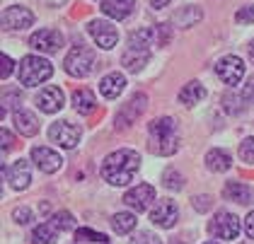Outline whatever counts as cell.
Instances as JSON below:
<instances>
[{"label": "cell", "instance_id": "6da1fadb", "mask_svg": "<svg viewBox=\"0 0 254 244\" xmlns=\"http://www.w3.org/2000/svg\"><path fill=\"white\" fill-rule=\"evenodd\" d=\"M138 167H140V155L136 150L124 148V150H117L104 157V162H102V177L112 186H126L128 182H133Z\"/></svg>", "mask_w": 254, "mask_h": 244}, {"label": "cell", "instance_id": "7a4b0ae2", "mask_svg": "<svg viewBox=\"0 0 254 244\" xmlns=\"http://www.w3.org/2000/svg\"><path fill=\"white\" fill-rule=\"evenodd\" d=\"M179 145L177 123L170 116H160L150 121V150L155 155H175Z\"/></svg>", "mask_w": 254, "mask_h": 244}, {"label": "cell", "instance_id": "3957f363", "mask_svg": "<svg viewBox=\"0 0 254 244\" xmlns=\"http://www.w3.org/2000/svg\"><path fill=\"white\" fill-rule=\"evenodd\" d=\"M20 85L24 87H37L41 82H46L49 77L54 75V68L46 58L41 56H24L20 63Z\"/></svg>", "mask_w": 254, "mask_h": 244}, {"label": "cell", "instance_id": "277c9868", "mask_svg": "<svg viewBox=\"0 0 254 244\" xmlns=\"http://www.w3.org/2000/svg\"><path fill=\"white\" fill-rule=\"evenodd\" d=\"M63 68L65 73L73 77H87L92 70H95V51L87 49V46H73L70 54L63 61Z\"/></svg>", "mask_w": 254, "mask_h": 244}, {"label": "cell", "instance_id": "5b68a950", "mask_svg": "<svg viewBox=\"0 0 254 244\" xmlns=\"http://www.w3.org/2000/svg\"><path fill=\"white\" fill-rule=\"evenodd\" d=\"M208 230L218 240H237V235H240V218L233 215V213H228V210H220L211 220Z\"/></svg>", "mask_w": 254, "mask_h": 244}, {"label": "cell", "instance_id": "8992f818", "mask_svg": "<svg viewBox=\"0 0 254 244\" xmlns=\"http://www.w3.org/2000/svg\"><path fill=\"white\" fill-rule=\"evenodd\" d=\"M49 138H51L56 145H61V148L73 150L80 143V128L73 126L70 121H56V123H51V128H49Z\"/></svg>", "mask_w": 254, "mask_h": 244}, {"label": "cell", "instance_id": "52a82bcc", "mask_svg": "<svg viewBox=\"0 0 254 244\" xmlns=\"http://www.w3.org/2000/svg\"><path fill=\"white\" fill-rule=\"evenodd\" d=\"M90 37L95 39V44H97L99 49H114L119 41V29L112 24V22H107V19H92L90 22Z\"/></svg>", "mask_w": 254, "mask_h": 244}, {"label": "cell", "instance_id": "ba28073f", "mask_svg": "<svg viewBox=\"0 0 254 244\" xmlns=\"http://www.w3.org/2000/svg\"><path fill=\"white\" fill-rule=\"evenodd\" d=\"M145 107H148V97L143 92H138L133 94L124 107H121V112H119L117 116V128H128L131 123H136L138 121V116L145 112Z\"/></svg>", "mask_w": 254, "mask_h": 244}, {"label": "cell", "instance_id": "9c48e42d", "mask_svg": "<svg viewBox=\"0 0 254 244\" xmlns=\"http://www.w3.org/2000/svg\"><path fill=\"white\" fill-rule=\"evenodd\" d=\"M215 73L225 85H237L245 75V63L237 56H223L215 63Z\"/></svg>", "mask_w": 254, "mask_h": 244}, {"label": "cell", "instance_id": "30bf717a", "mask_svg": "<svg viewBox=\"0 0 254 244\" xmlns=\"http://www.w3.org/2000/svg\"><path fill=\"white\" fill-rule=\"evenodd\" d=\"M29 46L41 51V54H56L61 46H63V34H61L59 29H39V32L32 34Z\"/></svg>", "mask_w": 254, "mask_h": 244}, {"label": "cell", "instance_id": "8fae6325", "mask_svg": "<svg viewBox=\"0 0 254 244\" xmlns=\"http://www.w3.org/2000/svg\"><path fill=\"white\" fill-rule=\"evenodd\" d=\"M153 201H155V188L150 184H138L131 191H126V196H124V203L128 208H133V210H138V213L148 210V206Z\"/></svg>", "mask_w": 254, "mask_h": 244}, {"label": "cell", "instance_id": "7c38bea8", "mask_svg": "<svg viewBox=\"0 0 254 244\" xmlns=\"http://www.w3.org/2000/svg\"><path fill=\"white\" fill-rule=\"evenodd\" d=\"M177 218H179L177 203L175 201H170V198H160V201H157V206L150 210V220H153L157 227H165V230L175 227Z\"/></svg>", "mask_w": 254, "mask_h": 244}, {"label": "cell", "instance_id": "4fadbf2b", "mask_svg": "<svg viewBox=\"0 0 254 244\" xmlns=\"http://www.w3.org/2000/svg\"><path fill=\"white\" fill-rule=\"evenodd\" d=\"M32 22H34L32 10H27L22 5H12L2 12V27L5 29H27V27H32Z\"/></svg>", "mask_w": 254, "mask_h": 244}, {"label": "cell", "instance_id": "5bb4252c", "mask_svg": "<svg viewBox=\"0 0 254 244\" xmlns=\"http://www.w3.org/2000/svg\"><path fill=\"white\" fill-rule=\"evenodd\" d=\"M63 102H65V94L61 87L56 85H49V87H44L39 94H37V107H39L44 114H56L63 107Z\"/></svg>", "mask_w": 254, "mask_h": 244}, {"label": "cell", "instance_id": "9a60e30c", "mask_svg": "<svg viewBox=\"0 0 254 244\" xmlns=\"http://www.w3.org/2000/svg\"><path fill=\"white\" fill-rule=\"evenodd\" d=\"M32 160L46 174H54V172H59L63 167V157H61L59 152L49 150V148H32Z\"/></svg>", "mask_w": 254, "mask_h": 244}, {"label": "cell", "instance_id": "2e32d148", "mask_svg": "<svg viewBox=\"0 0 254 244\" xmlns=\"http://www.w3.org/2000/svg\"><path fill=\"white\" fill-rule=\"evenodd\" d=\"M136 10V0H102V12L112 19H126Z\"/></svg>", "mask_w": 254, "mask_h": 244}, {"label": "cell", "instance_id": "e0dca14e", "mask_svg": "<svg viewBox=\"0 0 254 244\" xmlns=\"http://www.w3.org/2000/svg\"><path fill=\"white\" fill-rule=\"evenodd\" d=\"M7 179H10L12 188H17V191L27 188V186H29V182H32L29 165H27L24 160H15V162L10 165V169H7Z\"/></svg>", "mask_w": 254, "mask_h": 244}, {"label": "cell", "instance_id": "ac0fdd59", "mask_svg": "<svg viewBox=\"0 0 254 244\" xmlns=\"http://www.w3.org/2000/svg\"><path fill=\"white\" fill-rule=\"evenodd\" d=\"M12 123L22 135H37L39 133V119L27 109H15L12 114Z\"/></svg>", "mask_w": 254, "mask_h": 244}, {"label": "cell", "instance_id": "d6986e66", "mask_svg": "<svg viewBox=\"0 0 254 244\" xmlns=\"http://www.w3.org/2000/svg\"><path fill=\"white\" fill-rule=\"evenodd\" d=\"M124 87H126V77L121 73H109L99 80V92L107 99H117L119 94L124 92Z\"/></svg>", "mask_w": 254, "mask_h": 244}, {"label": "cell", "instance_id": "ffe728a7", "mask_svg": "<svg viewBox=\"0 0 254 244\" xmlns=\"http://www.w3.org/2000/svg\"><path fill=\"white\" fill-rule=\"evenodd\" d=\"M223 193H225L228 201H237L242 206L252 203V198H254V191L247 184H242V182H228L225 188H223Z\"/></svg>", "mask_w": 254, "mask_h": 244}, {"label": "cell", "instance_id": "44dd1931", "mask_svg": "<svg viewBox=\"0 0 254 244\" xmlns=\"http://www.w3.org/2000/svg\"><path fill=\"white\" fill-rule=\"evenodd\" d=\"M73 107H75V112L82 114V116H87V114L95 112V107H97V99H95V94L90 92L87 87H80L73 92Z\"/></svg>", "mask_w": 254, "mask_h": 244}, {"label": "cell", "instance_id": "7402d4cb", "mask_svg": "<svg viewBox=\"0 0 254 244\" xmlns=\"http://www.w3.org/2000/svg\"><path fill=\"white\" fill-rule=\"evenodd\" d=\"M203 97H206V87H203L201 82H189V85H184V87L179 90V94H177V99H179L184 107H194Z\"/></svg>", "mask_w": 254, "mask_h": 244}, {"label": "cell", "instance_id": "603a6c76", "mask_svg": "<svg viewBox=\"0 0 254 244\" xmlns=\"http://www.w3.org/2000/svg\"><path fill=\"white\" fill-rule=\"evenodd\" d=\"M150 61V51H138V49H126L124 56H121V63L126 65V70L131 73H138L143 70V65Z\"/></svg>", "mask_w": 254, "mask_h": 244}, {"label": "cell", "instance_id": "cb8c5ba5", "mask_svg": "<svg viewBox=\"0 0 254 244\" xmlns=\"http://www.w3.org/2000/svg\"><path fill=\"white\" fill-rule=\"evenodd\" d=\"M201 19V10L194 7V5H187V7H179L175 15H172V22L182 29H189V27H196V22Z\"/></svg>", "mask_w": 254, "mask_h": 244}, {"label": "cell", "instance_id": "d4e9b609", "mask_svg": "<svg viewBox=\"0 0 254 244\" xmlns=\"http://www.w3.org/2000/svg\"><path fill=\"white\" fill-rule=\"evenodd\" d=\"M206 167L211 169V172H228V169L233 167V157L228 155L225 150H208L206 152Z\"/></svg>", "mask_w": 254, "mask_h": 244}, {"label": "cell", "instance_id": "484cf974", "mask_svg": "<svg viewBox=\"0 0 254 244\" xmlns=\"http://www.w3.org/2000/svg\"><path fill=\"white\" fill-rule=\"evenodd\" d=\"M56 235H59V227L54 223H41L32 230V244H54Z\"/></svg>", "mask_w": 254, "mask_h": 244}, {"label": "cell", "instance_id": "4316f807", "mask_svg": "<svg viewBox=\"0 0 254 244\" xmlns=\"http://www.w3.org/2000/svg\"><path fill=\"white\" fill-rule=\"evenodd\" d=\"M112 227L117 230L119 235H126V232H131L136 227V215L133 213H117L112 218Z\"/></svg>", "mask_w": 254, "mask_h": 244}, {"label": "cell", "instance_id": "83f0119b", "mask_svg": "<svg viewBox=\"0 0 254 244\" xmlns=\"http://www.w3.org/2000/svg\"><path fill=\"white\" fill-rule=\"evenodd\" d=\"M75 240H78V244L80 242H99V244L109 242V240H107V235L95 232V230H87V227H80L78 232H75Z\"/></svg>", "mask_w": 254, "mask_h": 244}, {"label": "cell", "instance_id": "f1b7e54d", "mask_svg": "<svg viewBox=\"0 0 254 244\" xmlns=\"http://www.w3.org/2000/svg\"><path fill=\"white\" fill-rule=\"evenodd\" d=\"M51 223H54V225L59 227L61 232H68V230H75V218H73V215H70L68 210H61V213H56Z\"/></svg>", "mask_w": 254, "mask_h": 244}, {"label": "cell", "instance_id": "f546056e", "mask_svg": "<svg viewBox=\"0 0 254 244\" xmlns=\"http://www.w3.org/2000/svg\"><path fill=\"white\" fill-rule=\"evenodd\" d=\"M162 182H165V186L172 188V191L184 188V177H182L177 169H167V172H165V177H162Z\"/></svg>", "mask_w": 254, "mask_h": 244}, {"label": "cell", "instance_id": "4dcf8cb0", "mask_svg": "<svg viewBox=\"0 0 254 244\" xmlns=\"http://www.w3.org/2000/svg\"><path fill=\"white\" fill-rule=\"evenodd\" d=\"M240 160L247 162V165L254 162V138H245V140L240 143Z\"/></svg>", "mask_w": 254, "mask_h": 244}, {"label": "cell", "instance_id": "1f68e13d", "mask_svg": "<svg viewBox=\"0 0 254 244\" xmlns=\"http://www.w3.org/2000/svg\"><path fill=\"white\" fill-rule=\"evenodd\" d=\"M12 220H15L17 225H29V223H32V210L27 206H17L12 210Z\"/></svg>", "mask_w": 254, "mask_h": 244}, {"label": "cell", "instance_id": "d6a6232c", "mask_svg": "<svg viewBox=\"0 0 254 244\" xmlns=\"http://www.w3.org/2000/svg\"><path fill=\"white\" fill-rule=\"evenodd\" d=\"M172 37V29H170V24H157L155 27V44L157 46H165L167 41Z\"/></svg>", "mask_w": 254, "mask_h": 244}, {"label": "cell", "instance_id": "836d02e7", "mask_svg": "<svg viewBox=\"0 0 254 244\" xmlns=\"http://www.w3.org/2000/svg\"><path fill=\"white\" fill-rule=\"evenodd\" d=\"M131 244H162V240L153 235V232H138L136 237L131 240Z\"/></svg>", "mask_w": 254, "mask_h": 244}, {"label": "cell", "instance_id": "e575fe53", "mask_svg": "<svg viewBox=\"0 0 254 244\" xmlns=\"http://www.w3.org/2000/svg\"><path fill=\"white\" fill-rule=\"evenodd\" d=\"M235 22L237 24H245V22H254V7L252 5H247V7H242L237 15H235Z\"/></svg>", "mask_w": 254, "mask_h": 244}, {"label": "cell", "instance_id": "d590c367", "mask_svg": "<svg viewBox=\"0 0 254 244\" xmlns=\"http://www.w3.org/2000/svg\"><path fill=\"white\" fill-rule=\"evenodd\" d=\"M0 140H2V150H5V152L15 148V138H12V133L5 131V128H2V133H0Z\"/></svg>", "mask_w": 254, "mask_h": 244}, {"label": "cell", "instance_id": "8d00e7d4", "mask_svg": "<svg viewBox=\"0 0 254 244\" xmlns=\"http://www.w3.org/2000/svg\"><path fill=\"white\" fill-rule=\"evenodd\" d=\"M0 75L2 77L12 75V58L10 56H2V61H0Z\"/></svg>", "mask_w": 254, "mask_h": 244}, {"label": "cell", "instance_id": "74e56055", "mask_svg": "<svg viewBox=\"0 0 254 244\" xmlns=\"http://www.w3.org/2000/svg\"><path fill=\"white\" fill-rule=\"evenodd\" d=\"M245 232H247L250 240H254V210L247 215V220H245Z\"/></svg>", "mask_w": 254, "mask_h": 244}, {"label": "cell", "instance_id": "f35d334b", "mask_svg": "<svg viewBox=\"0 0 254 244\" xmlns=\"http://www.w3.org/2000/svg\"><path fill=\"white\" fill-rule=\"evenodd\" d=\"M208 201H211L208 196H198V198H194V208H198V210H208V208H211Z\"/></svg>", "mask_w": 254, "mask_h": 244}, {"label": "cell", "instance_id": "ab89813d", "mask_svg": "<svg viewBox=\"0 0 254 244\" xmlns=\"http://www.w3.org/2000/svg\"><path fill=\"white\" fill-rule=\"evenodd\" d=\"M245 99H247L250 104H254V77L245 85Z\"/></svg>", "mask_w": 254, "mask_h": 244}, {"label": "cell", "instance_id": "60d3db41", "mask_svg": "<svg viewBox=\"0 0 254 244\" xmlns=\"http://www.w3.org/2000/svg\"><path fill=\"white\" fill-rule=\"evenodd\" d=\"M150 5H153L155 10H162V7H167V5H170V0H150Z\"/></svg>", "mask_w": 254, "mask_h": 244}, {"label": "cell", "instance_id": "b9f144b4", "mask_svg": "<svg viewBox=\"0 0 254 244\" xmlns=\"http://www.w3.org/2000/svg\"><path fill=\"white\" fill-rule=\"evenodd\" d=\"M44 2H46V5H51V7H59V5H63L65 0H44Z\"/></svg>", "mask_w": 254, "mask_h": 244}, {"label": "cell", "instance_id": "7bdbcfd3", "mask_svg": "<svg viewBox=\"0 0 254 244\" xmlns=\"http://www.w3.org/2000/svg\"><path fill=\"white\" fill-rule=\"evenodd\" d=\"M250 54H252V61H254V49H252V51H250Z\"/></svg>", "mask_w": 254, "mask_h": 244}, {"label": "cell", "instance_id": "ee69618b", "mask_svg": "<svg viewBox=\"0 0 254 244\" xmlns=\"http://www.w3.org/2000/svg\"><path fill=\"white\" fill-rule=\"evenodd\" d=\"M172 244H184V242H172Z\"/></svg>", "mask_w": 254, "mask_h": 244}, {"label": "cell", "instance_id": "f6af8a7d", "mask_svg": "<svg viewBox=\"0 0 254 244\" xmlns=\"http://www.w3.org/2000/svg\"><path fill=\"white\" fill-rule=\"evenodd\" d=\"M206 244H215V242H206Z\"/></svg>", "mask_w": 254, "mask_h": 244}, {"label": "cell", "instance_id": "bcb514c9", "mask_svg": "<svg viewBox=\"0 0 254 244\" xmlns=\"http://www.w3.org/2000/svg\"><path fill=\"white\" fill-rule=\"evenodd\" d=\"M104 244H109V242H104Z\"/></svg>", "mask_w": 254, "mask_h": 244}]
</instances>
